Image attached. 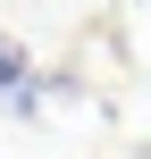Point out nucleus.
<instances>
[{
    "mask_svg": "<svg viewBox=\"0 0 151 159\" xmlns=\"http://www.w3.org/2000/svg\"><path fill=\"white\" fill-rule=\"evenodd\" d=\"M25 75H34V59H25V42H17V34H0V101H8V92H17Z\"/></svg>",
    "mask_w": 151,
    "mask_h": 159,
    "instance_id": "f257e3e1",
    "label": "nucleus"
},
{
    "mask_svg": "<svg viewBox=\"0 0 151 159\" xmlns=\"http://www.w3.org/2000/svg\"><path fill=\"white\" fill-rule=\"evenodd\" d=\"M143 159H151V151H143Z\"/></svg>",
    "mask_w": 151,
    "mask_h": 159,
    "instance_id": "f03ea898",
    "label": "nucleus"
}]
</instances>
